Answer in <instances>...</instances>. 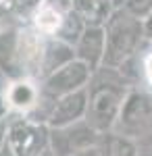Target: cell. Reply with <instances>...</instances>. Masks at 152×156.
<instances>
[{
    "label": "cell",
    "mask_w": 152,
    "mask_h": 156,
    "mask_svg": "<svg viewBox=\"0 0 152 156\" xmlns=\"http://www.w3.org/2000/svg\"><path fill=\"white\" fill-rule=\"evenodd\" d=\"M131 90L129 79L117 69L100 67L94 71L88 83V110L85 123L94 127L98 133L113 131L117 123L121 104Z\"/></svg>",
    "instance_id": "6da1fadb"
},
{
    "label": "cell",
    "mask_w": 152,
    "mask_h": 156,
    "mask_svg": "<svg viewBox=\"0 0 152 156\" xmlns=\"http://www.w3.org/2000/svg\"><path fill=\"white\" fill-rule=\"evenodd\" d=\"M104 27V60L102 67L121 71L127 67L144 44V25L131 17L125 9H115L106 19Z\"/></svg>",
    "instance_id": "7a4b0ae2"
},
{
    "label": "cell",
    "mask_w": 152,
    "mask_h": 156,
    "mask_svg": "<svg viewBox=\"0 0 152 156\" xmlns=\"http://www.w3.org/2000/svg\"><path fill=\"white\" fill-rule=\"evenodd\" d=\"M113 131L127 135L136 142L152 135V94L131 87L121 104Z\"/></svg>",
    "instance_id": "3957f363"
},
{
    "label": "cell",
    "mask_w": 152,
    "mask_h": 156,
    "mask_svg": "<svg viewBox=\"0 0 152 156\" xmlns=\"http://www.w3.org/2000/svg\"><path fill=\"white\" fill-rule=\"evenodd\" d=\"M48 133L46 123L17 117L6 123V148L13 156H40L48 150Z\"/></svg>",
    "instance_id": "277c9868"
},
{
    "label": "cell",
    "mask_w": 152,
    "mask_h": 156,
    "mask_svg": "<svg viewBox=\"0 0 152 156\" xmlns=\"http://www.w3.org/2000/svg\"><path fill=\"white\" fill-rule=\"evenodd\" d=\"M100 140V133L94 127H90L85 119L77 121L73 125L50 129L48 133V150L52 156H73L77 152L96 148Z\"/></svg>",
    "instance_id": "5b68a950"
},
{
    "label": "cell",
    "mask_w": 152,
    "mask_h": 156,
    "mask_svg": "<svg viewBox=\"0 0 152 156\" xmlns=\"http://www.w3.org/2000/svg\"><path fill=\"white\" fill-rule=\"evenodd\" d=\"M92 75L94 73L90 71L88 65H83L81 60L75 58L42 79V83H40L42 85V94L52 98V100H56L60 96H67V94H73L77 90L88 87Z\"/></svg>",
    "instance_id": "8992f818"
},
{
    "label": "cell",
    "mask_w": 152,
    "mask_h": 156,
    "mask_svg": "<svg viewBox=\"0 0 152 156\" xmlns=\"http://www.w3.org/2000/svg\"><path fill=\"white\" fill-rule=\"evenodd\" d=\"M2 96L6 108L19 112V117H31L42 102V85H38L31 77H19L9 81Z\"/></svg>",
    "instance_id": "52a82bcc"
},
{
    "label": "cell",
    "mask_w": 152,
    "mask_h": 156,
    "mask_svg": "<svg viewBox=\"0 0 152 156\" xmlns=\"http://www.w3.org/2000/svg\"><path fill=\"white\" fill-rule=\"evenodd\" d=\"M85 110H88V87L56 98L50 108L46 125L50 129H60V127L73 125L77 121L85 119Z\"/></svg>",
    "instance_id": "ba28073f"
},
{
    "label": "cell",
    "mask_w": 152,
    "mask_h": 156,
    "mask_svg": "<svg viewBox=\"0 0 152 156\" xmlns=\"http://www.w3.org/2000/svg\"><path fill=\"white\" fill-rule=\"evenodd\" d=\"M75 58L90 67V71H98L104 60V27L102 25H85L79 40L73 46Z\"/></svg>",
    "instance_id": "9c48e42d"
},
{
    "label": "cell",
    "mask_w": 152,
    "mask_h": 156,
    "mask_svg": "<svg viewBox=\"0 0 152 156\" xmlns=\"http://www.w3.org/2000/svg\"><path fill=\"white\" fill-rule=\"evenodd\" d=\"M0 73L9 81L23 77L21 58H19V27L0 34Z\"/></svg>",
    "instance_id": "30bf717a"
},
{
    "label": "cell",
    "mask_w": 152,
    "mask_h": 156,
    "mask_svg": "<svg viewBox=\"0 0 152 156\" xmlns=\"http://www.w3.org/2000/svg\"><path fill=\"white\" fill-rule=\"evenodd\" d=\"M75 60L73 46L60 42L56 37H44V48H42V62H40V79L48 77L56 69L65 67L67 62Z\"/></svg>",
    "instance_id": "8fae6325"
},
{
    "label": "cell",
    "mask_w": 152,
    "mask_h": 156,
    "mask_svg": "<svg viewBox=\"0 0 152 156\" xmlns=\"http://www.w3.org/2000/svg\"><path fill=\"white\" fill-rule=\"evenodd\" d=\"M69 12L59 11L56 6H52L50 2L42 0V4L31 12V23H34V29L44 37H54L60 31V27L65 23V17Z\"/></svg>",
    "instance_id": "7c38bea8"
},
{
    "label": "cell",
    "mask_w": 152,
    "mask_h": 156,
    "mask_svg": "<svg viewBox=\"0 0 152 156\" xmlns=\"http://www.w3.org/2000/svg\"><path fill=\"white\" fill-rule=\"evenodd\" d=\"M98 152H100V156H138L140 154V144L117 131H106L100 133Z\"/></svg>",
    "instance_id": "4fadbf2b"
},
{
    "label": "cell",
    "mask_w": 152,
    "mask_h": 156,
    "mask_svg": "<svg viewBox=\"0 0 152 156\" xmlns=\"http://www.w3.org/2000/svg\"><path fill=\"white\" fill-rule=\"evenodd\" d=\"M71 9L85 25H104L115 11L102 0H71Z\"/></svg>",
    "instance_id": "5bb4252c"
},
{
    "label": "cell",
    "mask_w": 152,
    "mask_h": 156,
    "mask_svg": "<svg viewBox=\"0 0 152 156\" xmlns=\"http://www.w3.org/2000/svg\"><path fill=\"white\" fill-rule=\"evenodd\" d=\"M121 9H125L131 17L144 21L148 17L150 9H152V0H123V6Z\"/></svg>",
    "instance_id": "9a60e30c"
},
{
    "label": "cell",
    "mask_w": 152,
    "mask_h": 156,
    "mask_svg": "<svg viewBox=\"0 0 152 156\" xmlns=\"http://www.w3.org/2000/svg\"><path fill=\"white\" fill-rule=\"evenodd\" d=\"M142 77H144L146 85L152 90V50H148L142 56Z\"/></svg>",
    "instance_id": "2e32d148"
},
{
    "label": "cell",
    "mask_w": 152,
    "mask_h": 156,
    "mask_svg": "<svg viewBox=\"0 0 152 156\" xmlns=\"http://www.w3.org/2000/svg\"><path fill=\"white\" fill-rule=\"evenodd\" d=\"M40 4H42V0H15V9L21 12H34Z\"/></svg>",
    "instance_id": "e0dca14e"
},
{
    "label": "cell",
    "mask_w": 152,
    "mask_h": 156,
    "mask_svg": "<svg viewBox=\"0 0 152 156\" xmlns=\"http://www.w3.org/2000/svg\"><path fill=\"white\" fill-rule=\"evenodd\" d=\"M142 25H144V36H146V40L152 42V9H150V12H148V17L142 21Z\"/></svg>",
    "instance_id": "ac0fdd59"
},
{
    "label": "cell",
    "mask_w": 152,
    "mask_h": 156,
    "mask_svg": "<svg viewBox=\"0 0 152 156\" xmlns=\"http://www.w3.org/2000/svg\"><path fill=\"white\" fill-rule=\"evenodd\" d=\"M11 11H15V0H0V12L11 15Z\"/></svg>",
    "instance_id": "d6986e66"
},
{
    "label": "cell",
    "mask_w": 152,
    "mask_h": 156,
    "mask_svg": "<svg viewBox=\"0 0 152 156\" xmlns=\"http://www.w3.org/2000/svg\"><path fill=\"white\" fill-rule=\"evenodd\" d=\"M6 148V121H0V150Z\"/></svg>",
    "instance_id": "ffe728a7"
},
{
    "label": "cell",
    "mask_w": 152,
    "mask_h": 156,
    "mask_svg": "<svg viewBox=\"0 0 152 156\" xmlns=\"http://www.w3.org/2000/svg\"><path fill=\"white\" fill-rule=\"evenodd\" d=\"M73 156H100V152H98V146H96V148H90V150L77 152V154H73Z\"/></svg>",
    "instance_id": "44dd1931"
},
{
    "label": "cell",
    "mask_w": 152,
    "mask_h": 156,
    "mask_svg": "<svg viewBox=\"0 0 152 156\" xmlns=\"http://www.w3.org/2000/svg\"><path fill=\"white\" fill-rule=\"evenodd\" d=\"M102 2H106V4L113 6V9H121V6H123V0H102Z\"/></svg>",
    "instance_id": "7402d4cb"
},
{
    "label": "cell",
    "mask_w": 152,
    "mask_h": 156,
    "mask_svg": "<svg viewBox=\"0 0 152 156\" xmlns=\"http://www.w3.org/2000/svg\"><path fill=\"white\" fill-rule=\"evenodd\" d=\"M138 156H152V146H146V148L140 146V154Z\"/></svg>",
    "instance_id": "603a6c76"
},
{
    "label": "cell",
    "mask_w": 152,
    "mask_h": 156,
    "mask_svg": "<svg viewBox=\"0 0 152 156\" xmlns=\"http://www.w3.org/2000/svg\"><path fill=\"white\" fill-rule=\"evenodd\" d=\"M6 85H9V79L0 73V94H4V87H6Z\"/></svg>",
    "instance_id": "cb8c5ba5"
},
{
    "label": "cell",
    "mask_w": 152,
    "mask_h": 156,
    "mask_svg": "<svg viewBox=\"0 0 152 156\" xmlns=\"http://www.w3.org/2000/svg\"><path fill=\"white\" fill-rule=\"evenodd\" d=\"M0 156H13V154H11L9 148H4V150H0Z\"/></svg>",
    "instance_id": "d4e9b609"
}]
</instances>
